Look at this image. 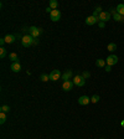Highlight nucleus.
<instances>
[{
  "label": "nucleus",
  "instance_id": "nucleus-3",
  "mask_svg": "<svg viewBox=\"0 0 124 139\" xmlns=\"http://www.w3.org/2000/svg\"><path fill=\"white\" fill-rule=\"evenodd\" d=\"M73 83L77 87H83L84 85H86V78L83 77L82 75H81V76L77 75V76H74L73 77Z\"/></svg>",
  "mask_w": 124,
  "mask_h": 139
},
{
  "label": "nucleus",
  "instance_id": "nucleus-24",
  "mask_svg": "<svg viewBox=\"0 0 124 139\" xmlns=\"http://www.w3.org/2000/svg\"><path fill=\"white\" fill-rule=\"evenodd\" d=\"M5 56H6V50H5L4 47H1V49H0V58H4Z\"/></svg>",
  "mask_w": 124,
  "mask_h": 139
},
{
  "label": "nucleus",
  "instance_id": "nucleus-13",
  "mask_svg": "<svg viewBox=\"0 0 124 139\" xmlns=\"http://www.w3.org/2000/svg\"><path fill=\"white\" fill-rule=\"evenodd\" d=\"M4 40L6 44H12L14 41L16 40V36H15V35H6V36L4 37Z\"/></svg>",
  "mask_w": 124,
  "mask_h": 139
},
{
  "label": "nucleus",
  "instance_id": "nucleus-5",
  "mask_svg": "<svg viewBox=\"0 0 124 139\" xmlns=\"http://www.w3.org/2000/svg\"><path fill=\"white\" fill-rule=\"evenodd\" d=\"M50 19H51V21H55V22L58 21L61 19V11L57 10V9H56V10H52V12L50 14Z\"/></svg>",
  "mask_w": 124,
  "mask_h": 139
},
{
  "label": "nucleus",
  "instance_id": "nucleus-17",
  "mask_svg": "<svg viewBox=\"0 0 124 139\" xmlns=\"http://www.w3.org/2000/svg\"><path fill=\"white\" fill-rule=\"evenodd\" d=\"M107 50H108V51H111V52L116 51V50H117V44H114V42H111V44H108Z\"/></svg>",
  "mask_w": 124,
  "mask_h": 139
},
{
  "label": "nucleus",
  "instance_id": "nucleus-1",
  "mask_svg": "<svg viewBox=\"0 0 124 139\" xmlns=\"http://www.w3.org/2000/svg\"><path fill=\"white\" fill-rule=\"evenodd\" d=\"M34 41H35V39L31 35H25L21 39V44H22L24 47H30V46L34 45Z\"/></svg>",
  "mask_w": 124,
  "mask_h": 139
},
{
  "label": "nucleus",
  "instance_id": "nucleus-15",
  "mask_svg": "<svg viewBox=\"0 0 124 139\" xmlns=\"http://www.w3.org/2000/svg\"><path fill=\"white\" fill-rule=\"evenodd\" d=\"M117 12L124 16V4H118L117 5Z\"/></svg>",
  "mask_w": 124,
  "mask_h": 139
},
{
  "label": "nucleus",
  "instance_id": "nucleus-6",
  "mask_svg": "<svg viewBox=\"0 0 124 139\" xmlns=\"http://www.w3.org/2000/svg\"><path fill=\"white\" fill-rule=\"evenodd\" d=\"M106 62H107L108 66L117 65V63H118V57H117L116 55H109V56L107 57V60H106Z\"/></svg>",
  "mask_w": 124,
  "mask_h": 139
},
{
  "label": "nucleus",
  "instance_id": "nucleus-12",
  "mask_svg": "<svg viewBox=\"0 0 124 139\" xmlns=\"http://www.w3.org/2000/svg\"><path fill=\"white\" fill-rule=\"evenodd\" d=\"M10 68H11L12 72H20L21 71V65L19 62H12L11 66H10Z\"/></svg>",
  "mask_w": 124,
  "mask_h": 139
},
{
  "label": "nucleus",
  "instance_id": "nucleus-7",
  "mask_svg": "<svg viewBox=\"0 0 124 139\" xmlns=\"http://www.w3.org/2000/svg\"><path fill=\"white\" fill-rule=\"evenodd\" d=\"M99 21H102V22H107L109 19H111V12H108V11H102L101 14H99V16H98Z\"/></svg>",
  "mask_w": 124,
  "mask_h": 139
},
{
  "label": "nucleus",
  "instance_id": "nucleus-10",
  "mask_svg": "<svg viewBox=\"0 0 124 139\" xmlns=\"http://www.w3.org/2000/svg\"><path fill=\"white\" fill-rule=\"evenodd\" d=\"M72 76H73L72 71H71V70H66V71L62 73V77H61V78L63 80V82H65V81H70Z\"/></svg>",
  "mask_w": 124,
  "mask_h": 139
},
{
  "label": "nucleus",
  "instance_id": "nucleus-11",
  "mask_svg": "<svg viewBox=\"0 0 124 139\" xmlns=\"http://www.w3.org/2000/svg\"><path fill=\"white\" fill-rule=\"evenodd\" d=\"M97 22H99V20L97 19V17H94L93 15H91V16H88L86 19V24L88 25V26H92V25L97 24Z\"/></svg>",
  "mask_w": 124,
  "mask_h": 139
},
{
  "label": "nucleus",
  "instance_id": "nucleus-8",
  "mask_svg": "<svg viewBox=\"0 0 124 139\" xmlns=\"http://www.w3.org/2000/svg\"><path fill=\"white\" fill-rule=\"evenodd\" d=\"M73 86H74L73 81H65L63 83H62V88H63V91H66V92H68V91L72 90Z\"/></svg>",
  "mask_w": 124,
  "mask_h": 139
},
{
  "label": "nucleus",
  "instance_id": "nucleus-20",
  "mask_svg": "<svg viewBox=\"0 0 124 139\" xmlns=\"http://www.w3.org/2000/svg\"><path fill=\"white\" fill-rule=\"evenodd\" d=\"M40 80H41L42 82H47V81H50V75L42 73L41 76H40Z\"/></svg>",
  "mask_w": 124,
  "mask_h": 139
},
{
  "label": "nucleus",
  "instance_id": "nucleus-4",
  "mask_svg": "<svg viewBox=\"0 0 124 139\" xmlns=\"http://www.w3.org/2000/svg\"><path fill=\"white\" fill-rule=\"evenodd\" d=\"M61 77H62V73L58 70H54V71H51V73H50V81H58Z\"/></svg>",
  "mask_w": 124,
  "mask_h": 139
},
{
  "label": "nucleus",
  "instance_id": "nucleus-22",
  "mask_svg": "<svg viewBox=\"0 0 124 139\" xmlns=\"http://www.w3.org/2000/svg\"><path fill=\"white\" fill-rule=\"evenodd\" d=\"M0 112H3V113H9V112H10V107L9 106H1L0 107Z\"/></svg>",
  "mask_w": 124,
  "mask_h": 139
},
{
  "label": "nucleus",
  "instance_id": "nucleus-23",
  "mask_svg": "<svg viewBox=\"0 0 124 139\" xmlns=\"http://www.w3.org/2000/svg\"><path fill=\"white\" fill-rule=\"evenodd\" d=\"M91 102H92V103H98V102H99V96H98V94H94V96H92Z\"/></svg>",
  "mask_w": 124,
  "mask_h": 139
},
{
  "label": "nucleus",
  "instance_id": "nucleus-28",
  "mask_svg": "<svg viewBox=\"0 0 124 139\" xmlns=\"http://www.w3.org/2000/svg\"><path fill=\"white\" fill-rule=\"evenodd\" d=\"M94 11H97L98 14H101V12H102V8H101V6H98V8H96Z\"/></svg>",
  "mask_w": 124,
  "mask_h": 139
},
{
  "label": "nucleus",
  "instance_id": "nucleus-29",
  "mask_svg": "<svg viewBox=\"0 0 124 139\" xmlns=\"http://www.w3.org/2000/svg\"><path fill=\"white\" fill-rule=\"evenodd\" d=\"M4 44H6V42H5L4 39H1V40H0V45H1V47H3V45H4Z\"/></svg>",
  "mask_w": 124,
  "mask_h": 139
},
{
  "label": "nucleus",
  "instance_id": "nucleus-26",
  "mask_svg": "<svg viewBox=\"0 0 124 139\" xmlns=\"http://www.w3.org/2000/svg\"><path fill=\"white\" fill-rule=\"evenodd\" d=\"M98 26L101 27V29H103L104 26H106V22H102V21H99V22H98Z\"/></svg>",
  "mask_w": 124,
  "mask_h": 139
},
{
  "label": "nucleus",
  "instance_id": "nucleus-19",
  "mask_svg": "<svg viewBox=\"0 0 124 139\" xmlns=\"http://www.w3.org/2000/svg\"><path fill=\"white\" fill-rule=\"evenodd\" d=\"M113 19L116 21H124V16H122L120 14H118V12H116L114 15H113Z\"/></svg>",
  "mask_w": 124,
  "mask_h": 139
},
{
  "label": "nucleus",
  "instance_id": "nucleus-30",
  "mask_svg": "<svg viewBox=\"0 0 124 139\" xmlns=\"http://www.w3.org/2000/svg\"><path fill=\"white\" fill-rule=\"evenodd\" d=\"M46 12H50V14H51V12H52V9H51V8L49 6V8L46 9Z\"/></svg>",
  "mask_w": 124,
  "mask_h": 139
},
{
  "label": "nucleus",
  "instance_id": "nucleus-31",
  "mask_svg": "<svg viewBox=\"0 0 124 139\" xmlns=\"http://www.w3.org/2000/svg\"><path fill=\"white\" fill-rule=\"evenodd\" d=\"M37 44H39V40H36V39H35V41H34V45H37Z\"/></svg>",
  "mask_w": 124,
  "mask_h": 139
},
{
  "label": "nucleus",
  "instance_id": "nucleus-21",
  "mask_svg": "<svg viewBox=\"0 0 124 139\" xmlns=\"http://www.w3.org/2000/svg\"><path fill=\"white\" fill-rule=\"evenodd\" d=\"M5 122H6V113L0 112V123H1V124H4Z\"/></svg>",
  "mask_w": 124,
  "mask_h": 139
},
{
  "label": "nucleus",
  "instance_id": "nucleus-18",
  "mask_svg": "<svg viewBox=\"0 0 124 139\" xmlns=\"http://www.w3.org/2000/svg\"><path fill=\"white\" fill-rule=\"evenodd\" d=\"M9 60H11L12 62H19V58H17V55L15 52H11L9 55Z\"/></svg>",
  "mask_w": 124,
  "mask_h": 139
},
{
  "label": "nucleus",
  "instance_id": "nucleus-33",
  "mask_svg": "<svg viewBox=\"0 0 124 139\" xmlns=\"http://www.w3.org/2000/svg\"><path fill=\"white\" fill-rule=\"evenodd\" d=\"M101 139H104V138H101Z\"/></svg>",
  "mask_w": 124,
  "mask_h": 139
},
{
  "label": "nucleus",
  "instance_id": "nucleus-14",
  "mask_svg": "<svg viewBox=\"0 0 124 139\" xmlns=\"http://www.w3.org/2000/svg\"><path fill=\"white\" fill-rule=\"evenodd\" d=\"M96 66H97V67H106V60L98 58V60L96 61Z\"/></svg>",
  "mask_w": 124,
  "mask_h": 139
},
{
  "label": "nucleus",
  "instance_id": "nucleus-9",
  "mask_svg": "<svg viewBox=\"0 0 124 139\" xmlns=\"http://www.w3.org/2000/svg\"><path fill=\"white\" fill-rule=\"evenodd\" d=\"M89 102H91V98L87 96H81L78 98V104H81V106H87Z\"/></svg>",
  "mask_w": 124,
  "mask_h": 139
},
{
  "label": "nucleus",
  "instance_id": "nucleus-32",
  "mask_svg": "<svg viewBox=\"0 0 124 139\" xmlns=\"http://www.w3.org/2000/svg\"><path fill=\"white\" fill-rule=\"evenodd\" d=\"M120 124H122V127H124V121H122V122H120Z\"/></svg>",
  "mask_w": 124,
  "mask_h": 139
},
{
  "label": "nucleus",
  "instance_id": "nucleus-16",
  "mask_svg": "<svg viewBox=\"0 0 124 139\" xmlns=\"http://www.w3.org/2000/svg\"><path fill=\"white\" fill-rule=\"evenodd\" d=\"M50 8L52 9V10H56L58 8V1L56 0H50Z\"/></svg>",
  "mask_w": 124,
  "mask_h": 139
},
{
  "label": "nucleus",
  "instance_id": "nucleus-27",
  "mask_svg": "<svg viewBox=\"0 0 124 139\" xmlns=\"http://www.w3.org/2000/svg\"><path fill=\"white\" fill-rule=\"evenodd\" d=\"M104 68H106V71H107V72H111L112 71V66H106V67H104Z\"/></svg>",
  "mask_w": 124,
  "mask_h": 139
},
{
  "label": "nucleus",
  "instance_id": "nucleus-25",
  "mask_svg": "<svg viewBox=\"0 0 124 139\" xmlns=\"http://www.w3.org/2000/svg\"><path fill=\"white\" fill-rule=\"evenodd\" d=\"M82 76H83V77H84V78L87 80V78H89V77H91V73H89L88 71H84V72L82 73Z\"/></svg>",
  "mask_w": 124,
  "mask_h": 139
},
{
  "label": "nucleus",
  "instance_id": "nucleus-2",
  "mask_svg": "<svg viewBox=\"0 0 124 139\" xmlns=\"http://www.w3.org/2000/svg\"><path fill=\"white\" fill-rule=\"evenodd\" d=\"M27 31H29V35H31L34 39H37V37L42 34V30L39 29V27H36V26H31V27H29Z\"/></svg>",
  "mask_w": 124,
  "mask_h": 139
}]
</instances>
